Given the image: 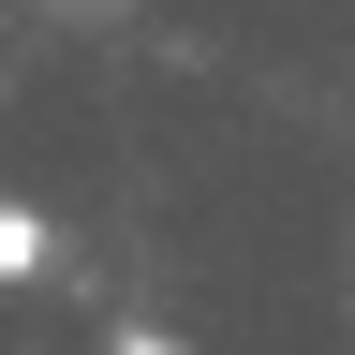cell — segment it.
I'll list each match as a JSON object with an SVG mask.
<instances>
[{
    "instance_id": "1",
    "label": "cell",
    "mask_w": 355,
    "mask_h": 355,
    "mask_svg": "<svg viewBox=\"0 0 355 355\" xmlns=\"http://www.w3.org/2000/svg\"><path fill=\"white\" fill-rule=\"evenodd\" d=\"M30 266H44V222H30V207H0V282H30Z\"/></svg>"
},
{
    "instance_id": "2",
    "label": "cell",
    "mask_w": 355,
    "mask_h": 355,
    "mask_svg": "<svg viewBox=\"0 0 355 355\" xmlns=\"http://www.w3.org/2000/svg\"><path fill=\"white\" fill-rule=\"evenodd\" d=\"M104 355H193V340H163V326H119V340H104Z\"/></svg>"
}]
</instances>
